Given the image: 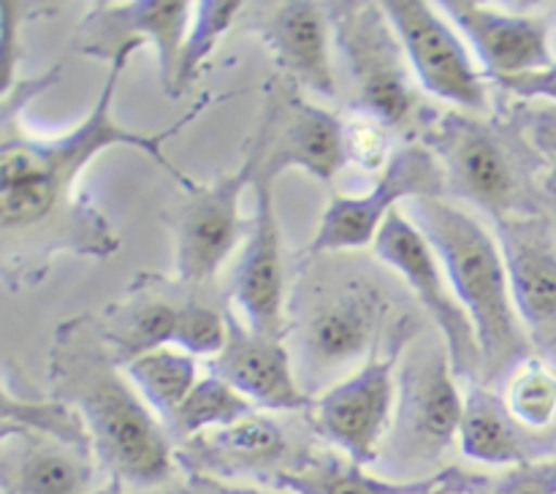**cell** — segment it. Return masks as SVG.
Returning <instances> with one entry per match:
<instances>
[{
  "label": "cell",
  "instance_id": "d4e9b609",
  "mask_svg": "<svg viewBox=\"0 0 556 494\" xmlns=\"http://www.w3.org/2000/svg\"><path fill=\"white\" fill-rule=\"evenodd\" d=\"M125 372L163 423L177 413V407L188 400V394L201 380L199 369H195V356L179 351L177 345L157 347V351L136 358L125 367Z\"/></svg>",
  "mask_w": 556,
  "mask_h": 494
},
{
  "label": "cell",
  "instance_id": "4fadbf2b",
  "mask_svg": "<svg viewBox=\"0 0 556 494\" xmlns=\"http://www.w3.org/2000/svg\"><path fill=\"white\" fill-rule=\"evenodd\" d=\"M383 9L424 90L462 112H486V74L454 27L424 0H386Z\"/></svg>",
  "mask_w": 556,
  "mask_h": 494
},
{
  "label": "cell",
  "instance_id": "7c38bea8",
  "mask_svg": "<svg viewBox=\"0 0 556 494\" xmlns=\"http://www.w3.org/2000/svg\"><path fill=\"white\" fill-rule=\"evenodd\" d=\"M372 248L375 255L410 286V291L416 293L424 309L432 315L440 337H443L451 351L456 378L467 380L470 385H481L483 358L476 326H472L470 315L456 299L454 288H448V282H445L448 275L443 269V261L434 253L421 228L410 220V215L396 210L391 212L386 226L380 228Z\"/></svg>",
  "mask_w": 556,
  "mask_h": 494
},
{
  "label": "cell",
  "instance_id": "74e56055",
  "mask_svg": "<svg viewBox=\"0 0 556 494\" xmlns=\"http://www.w3.org/2000/svg\"><path fill=\"white\" fill-rule=\"evenodd\" d=\"M96 494H128L125 492V486H119V483H109V486H103V489H98Z\"/></svg>",
  "mask_w": 556,
  "mask_h": 494
},
{
  "label": "cell",
  "instance_id": "8fae6325",
  "mask_svg": "<svg viewBox=\"0 0 556 494\" xmlns=\"http://www.w3.org/2000/svg\"><path fill=\"white\" fill-rule=\"evenodd\" d=\"M261 123L250 144L258 152V168L280 177L288 168H304L315 179H334L348 163L345 119L299 96V85L275 76L264 90Z\"/></svg>",
  "mask_w": 556,
  "mask_h": 494
},
{
  "label": "cell",
  "instance_id": "484cf974",
  "mask_svg": "<svg viewBox=\"0 0 556 494\" xmlns=\"http://www.w3.org/2000/svg\"><path fill=\"white\" fill-rule=\"evenodd\" d=\"M3 429L0 432H11V429H27V432L47 434V438L63 440V443L76 445V448L92 451L90 432H87L85 421L79 413L65 402L54 400L52 394L47 400L36 394H25L16 391L11 369L5 367L3 372V418H0ZM96 454V451H92Z\"/></svg>",
  "mask_w": 556,
  "mask_h": 494
},
{
  "label": "cell",
  "instance_id": "7402d4cb",
  "mask_svg": "<svg viewBox=\"0 0 556 494\" xmlns=\"http://www.w3.org/2000/svg\"><path fill=\"white\" fill-rule=\"evenodd\" d=\"M96 461L92 451L47 434L0 432V494H87Z\"/></svg>",
  "mask_w": 556,
  "mask_h": 494
},
{
  "label": "cell",
  "instance_id": "44dd1931",
  "mask_svg": "<svg viewBox=\"0 0 556 494\" xmlns=\"http://www.w3.org/2000/svg\"><path fill=\"white\" fill-rule=\"evenodd\" d=\"M286 456V434L269 416L261 413H253L231 427L195 434L177 445V465L185 467L188 476L217 478V481L250 476V472L271 478L275 472L286 470L282 467Z\"/></svg>",
  "mask_w": 556,
  "mask_h": 494
},
{
  "label": "cell",
  "instance_id": "8d00e7d4",
  "mask_svg": "<svg viewBox=\"0 0 556 494\" xmlns=\"http://www.w3.org/2000/svg\"><path fill=\"white\" fill-rule=\"evenodd\" d=\"M538 195H541V204H546V210L552 212L556 220V157L548 163L546 172L538 179Z\"/></svg>",
  "mask_w": 556,
  "mask_h": 494
},
{
  "label": "cell",
  "instance_id": "cb8c5ba5",
  "mask_svg": "<svg viewBox=\"0 0 556 494\" xmlns=\"http://www.w3.org/2000/svg\"><path fill=\"white\" fill-rule=\"evenodd\" d=\"M459 448L467 459L494 467H519L556 456L532 429L516 421L505 396L492 385H470L467 391Z\"/></svg>",
  "mask_w": 556,
  "mask_h": 494
},
{
  "label": "cell",
  "instance_id": "8992f818",
  "mask_svg": "<svg viewBox=\"0 0 556 494\" xmlns=\"http://www.w3.org/2000/svg\"><path fill=\"white\" fill-rule=\"evenodd\" d=\"M443 337H421L402 353L396 407L386 448L394 465H434L459 440L465 396Z\"/></svg>",
  "mask_w": 556,
  "mask_h": 494
},
{
  "label": "cell",
  "instance_id": "5bb4252c",
  "mask_svg": "<svg viewBox=\"0 0 556 494\" xmlns=\"http://www.w3.org/2000/svg\"><path fill=\"white\" fill-rule=\"evenodd\" d=\"M195 3L188 0H134V3H92L76 30V47L98 60H112L128 43L155 47L163 92H172L188 22Z\"/></svg>",
  "mask_w": 556,
  "mask_h": 494
},
{
  "label": "cell",
  "instance_id": "7a4b0ae2",
  "mask_svg": "<svg viewBox=\"0 0 556 494\" xmlns=\"http://www.w3.org/2000/svg\"><path fill=\"white\" fill-rule=\"evenodd\" d=\"M49 394L74 407L114 483L155 489L177 470V445L144 402L103 334L101 315L63 320L49 347Z\"/></svg>",
  "mask_w": 556,
  "mask_h": 494
},
{
  "label": "cell",
  "instance_id": "f1b7e54d",
  "mask_svg": "<svg viewBox=\"0 0 556 494\" xmlns=\"http://www.w3.org/2000/svg\"><path fill=\"white\" fill-rule=\"evenodd\" d=\"M505 402L527 429H548L556 421V372L543 358L532 356L508 378Z\"/></svg>",
  "mask_w": 556,
  "mask_h": 494
},
{
  "label": "cell",
  "instance_id": "83f0119b",
  "mask_svg": "<svg viewBox=\"0 0 556 494\" xmlns=\"http://www.w3.org/2000/svg\"><path fill=\"white\" fill-rule=\"evenodd\" d=\"M242 11L244 3H239V0H201V3H195L193 22H190L182 52H179L177 74H174V87L168 98L185 96L193 87L204 63L220 43L223 33H228V27L239 22Z\"/></svg>",
  "mask_w": 556,
  "mask_h": 494
},
{
  "label": "cell",
  "instance_id": "d590c367",
  "mask_svg": "<svg viewBox=\"0 0 556 494\" xmlns=\"http://www.w3.org/2000/svg\"><path fill=\"white\" fill-rule=\"evenodd\" d=\"M179 494H266V492H258V489L226 486V483L217 481V478L188 476V483H185Z\"/></svg>",
  "mask_w": 556,
  "mask_h": 494
},
{
  "label": "cell",
  "instance_id": "836d02e7",
  "mask_svg": "<svg viewBox=\"0 0 556 494\" xmlns=\"http://www.w3.org/2000/svg\"><path fill=\"white\" fill-rule=\"evenodd\" d=\"M494 85L508 96L521 98V101H538V98L556 101V63L546 65V68L527 71V74L503 76V79H494Z\"/></svg>",
  "mask_w": 556,
  "mask_h": 494
},
{
  "label": "cell",
  "instance_id": "f546056e",
  "mask_svg": "<svg viewBox=\"0 0 556 494\" xmlns=\"http://www.w3.org/2000/svg\"><path fill=\"white\" fill-rule=\"evenodd\" d=\"M228 340V307H215L195 293H188L179 313L174 345L190 356H212L223 351Z\"/></svg>",
  "mask_w": 556,
  "mask_h": 494
},
{
  "label": "cell",
  "instance_id": "ac0fdd59",
  "mask_svg": "<svg viewBox=\"0 0 556 494\" xmlns=\"http://www.w3.org/2000/svg\"><path fill=\"white\" fill-rule=\"evenodd\" d=\"M210 372L231 383L244 400L261 410H309L313 396L307 394L293 372V358L286 340L258 334L233 315L228 307V340L215 358Z\"/></svg>",
  "mask_w": 556,
  "mask_h": 494
},
{
  "label": "cell",
  "instance_id": "2e32d148",
  "mask_svg": "<svg viewBox=\"0 0 556 494\" xmlns=\"http://www.w3.org/2000/svg\"><path fill=\"white\" fill-rule=\"evenodd\" d=\"M242 11V30L255 33L271 49L282 76L299 87L334 98L337 79L329 58V16L313 0H286V3H253Z\"/></svg>",
  "mask_w": 556,
  "mask_h": 494
},
{
  "label": "cell",
  "instance_id": "9a60e30c",
  "mask_svg": "<svg viewBox=\"0 0 556 494\" xmlns=\"http://www.w3.org/2000/svg\"><path fill=\"white\" fill-rule=\"evenodd\" d=\"M275 182L277 177L258 168L253 179V217H250L242 258L233 269L231 296L242 307L250 329L286 340L288 320L282 313L286 275H282V233L275 206Z\"/></svg>",
  "mask_w": 556,
  "mask_h": 494
},
{
  "label": "cell",
  "instance_id": "1f68e13d",
  "mask_svg": "<svg viewBox=\"0 0 556 494\" xmlns=\"http://www.w3.org/2000/svg\"><path fill=\"white\" fill-rule=\"evenodd\" d=\"M459 494H556V456L508 467L500 476H470Z\"/></svg>",
  "mask_w": 556,
  "mask_h": 494
},
{
  "label": "cell",
  "instance_id": "277c9868",
  "mask_svg": "<svg viewBox=\"0 0 556 494\" xmlns=\"http://www.w3.org/2000/svg\"><path fill=\"white\" fill-rule=\"evenodd\" d=\"M421 141L445 172L448 193L481 206L492 220L510 215H538L532 201V174L519 147L489 119L470 112H445L424 119Z\"/></svg>",
  "mask_w": 556,
  "mask_h": 494
},
{
  "label": "cell",
  "instance_id": "5b68a950",
  "mask_svg": "<svg viewBox=\"0 0 556 494\" xmlns=\"http://www.w3.org/2000/svg\"><path fill=\"white\" fill-rule=\"evenodd\" d=\"M324 9L337 52L356 87L353 106L372 114L389 130L424 125L410 60L383 3L337 0L324 3Z\"/></svg>",
  "mask_w": 556,
  "mask_h": 494
},
{
  "label": "cell",
  "instance_id": "e575fe53",
  "mask_svg": "<svg viewBox=\"0 0 556 494\" xmlns=\"http://www.w3.org/2000/svg\"><path fill=\"white\" fill-rule=\"evenodd\" d=\"M519 125L525 139L535 147L541 155L556 157V109H519Z\"/></svg>",
  "mask_w": 556,
  "mask_h": 494
},
{
  "label": "cell",
  "instance_id": "52a82bcc",
  "mask_svg": "<svg viewBox=\"0 0 556 494\" xmlns=\"http://www.w3.org/2000/svg\"><path fill=\"white\" fill-rule=\"evenodd\" d=\"M304 296V293H299ZM299 318V362L302 380H309V396L320 380L362 367L383 342L389 299L369 277H331L304 296Z\"/></svg>",
  "mask_w": 556,
  "mask_h": 494
},
{
  "label": "cell",
  "instance_id": "9c48e42d",
  "mask_svg": "<svg viewBox=\"0 0 556 494\" xmlns=\"http://www.w3.org/2000/svg\"><path fill=\"white\" fill-rule=\"evenodd\" d=\"M255 174L258 152L248 141L239 168L217 174L212 182H195L163 212L174 242V269L182 286L199 288L212 282L233 253L242 231L239 204L244 188H253Z\"/></svg>",
  "mask_w": 556,
  "mask_h": 494
},
{
  "label": "cell",
  "instance_id": "e0dca14e",
  "mask_svg": "<svg viewBox=\"0 0 556 494\" xmlns=\"http://www.w3.org/2000/svg\"><path fill=\"white\" fill-rule=\"evenodd\" d=\"M510 277L516 309L532 345L556 351V242L541 215H510L494 223Z\"/></svg>",
  "mask_w": 556,
  "mask_h": 494
},
{
  "label": "cell",
  "instance_id": "d6986e66",
  "mask_svg": "<svg viewBox=\"0 0 556 494\" xmlns=\"http://www.w3.org/2000/svg\"><path fill=\"white\" fill-rule=\"evenodd\" d=\"M440 5L465 33L486 79L527 74L554 63L546 16L508 14L476 0H443Z\"/></svg>",
  "mask_w": 556,
  "mask_h": 494
},
{
  "label": "cell",
  "instance_id": "ffe728a7",
  "mask_svg": "<svg viewBox=\"0 0 556 494\" xmlns=\"http://www.w3.org/2000/svg\"><path fill=\"white\" fill-rule=\"evenodd\" d=\"M190 288L177 277L141 271L119 302L106 304L101 313L103 334L114 358L128 367L136 358L174 345L179 313Z\"/></svg>",
  "mask_w": 556,
  "mask_h": 494
},
{
  "label": "cell",
  "instance_id": "30bf717a",
  "mask_svg": "<svg viewBox=\"0 0 556 494\" xmlns=\"http://www.w3.org/2000/svg\"><path fill=\"white\" fill-rule=\"evenodd\" d=\"M448 185L438 157L424 141H407L396 147L394 157L380 174L372 190L364 195H331L324 210L307 258L324 253H345L375 244L380 228L400 210V201L416 199H445Z\"/></svg>",
  "mask_w": 556,
  "mask_h": 494
},
{
  "label": "cell",
  "instance_id": "4dcf8cb0",
  "mask_svg": "<svg viewBox=\"0 0 556 494\" xmlns=\"http://www.w3.org/2000/svg\"><path fill=\"white\" fill-rule=\"evenodd\" d=\"M391 134H394V130L386 128L380 119H375L372 114L358 112L356 109V112L345 119L348 161L362 166L364 172L383 174L396 152Z\"/></svg>",
  "mask_w": 556,
  "mask_h": 494
},
{
  "label": "cell",
  "instance_id": "d6a6232c",
  "mask_svg": "<svg viewBox=\"0 0 556 494\" xmlns=\"http://www.w3.org/2000/svg\"><path fill=\"white\" fill-rule=\"evenodd\" d=\"M0 16H3V43H0V96L11 90L20 81L16 68L22 60V25L36 16L30 5L20 0H3L0 3Z\"/></svg>",
  "mask_w": 556,
  "mask_h": 494
},
{
  "label": "cell",
  "instance_id": "ba28073f",
  "mask_svg": "<svg viewBox=\"0 0 556 494\" xmlns=\"http://www.w3.org/2000/svg\"><path fill=\"white\" fill-rule=\"evenodd\" d=\"M413 326L402 318L391 326L386 351L372 353L353 375L326 389L309 407L313 429L356 465L380 459L396 407V367L410 345Z\"/></svg>",
  "mask_w": 556,
  "mask_h": 494
},
{
  "label": "cell",
  "instance_id": "6da1fadb",
  "mask_svg": "<svg viewBox=\"0 0 556 494\" xmlns=\"http://www.w3.org/2000/svg\"><path fill=\"white\" fill-rule=\"evenodd\" d=\"M139 47L128 43L109 60V76L90 114L63 134L38 136L22 123L25 106L60 79V65L41 76L20 79L0 96V271L9 291L36 288L60 253L81 258L117 253L119 237L112 220L79 185L92 157L103 150L134 147L152 157L182 190L195 185L182 168L168 163L163 144L199 119L215 96H199L177 123L157 134L123 128L114 119V98L125 65Z\"/></svg>",
  "mask_w": 556,
  "mask_h": 494
},
{
  "label": "cell",
  "instance_id": "4316f807",
  "mask_svg": "<svg viewBox=\"0 0 556 494\" xmlns=\"http://www.w3.org/2000/svg\"><path fill=\"white\" fill-rule=\"evenodd\" d=\"M255 405L244 400L231 383H226L217 375H206L195 383L188 400L177 407L172 418L166 421L168 434H172L174 445L185 443V440L204 434L210 429L231 427V423L242 421V418L253 416Z\"/></svg>",
  "mask_w": 556,
  "mask_h": 494
},
{
  "label": "cell",
  "instance_id": "603a6c76",
  "mask_svg": "<svg viewBox=\"0 0 556 494\" xmlns=\"http://www.w3.org/2000/svg\"><path fill=\"white\" fill-rule=\"evenodd\" d=\"M470 472L456 467L440 470L427 478H407V481H386L369 476L367 467L356 465L345 456L324 454L307 456L302 465L286 467L266 481L288 494H451L465 489Z\"/></svg>",
  "mask_w": 556,
  "mask_h": 494
},
{
  "label": "cell",
  "instance_id": "3957f363",
  "mask_svg": "<svg viewBox=\"0 0 556 494\" xmlns=\"http://www.w3.org/2000/svg\"><path fill=\"white\" fill-rule=\"evenodd\" d=\"M410 220L440 255L456 299L476 326L483 358L481 385L510 378L535 356V345L516 309L500 242L478 217L448 199L410 201Z\"/></svg>",
  "mask_w": 556,
  "mask_h": 494
}]
</instances>
